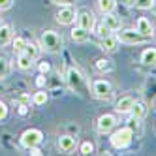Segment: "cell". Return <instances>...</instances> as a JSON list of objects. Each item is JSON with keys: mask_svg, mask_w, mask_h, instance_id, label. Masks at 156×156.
I'll return each instance as SVG.
<instances>
[{"mask_svg": "<svg viewBox=\"0 0 156 156\" xmlns=\"http://www.w3.org/2000/svg\"><path fill=\"white\" fill-rule=\"evenodd\" d=\"M66 83H68V87L72 88L73 92H77L79 96L87 98L88 96V85H87V79L85 75L75 68V66H72V68H68V72H66Z\"/></svg>", "mask_w": 156, "mask_h": 156, "instance_id": "obj_1", "label": "cell"}, {"mask_svg": "<svg viewBox=\"0 0 156 156\" xmlns=\"http://www.w3.org/2000/svg\"><path fill=\"white\" fill-rule=\"evenodd\" d=\"M62 43H64L62 36L55 30H43V34L40 38V47L45 49L47 53H58L62 49Z\"/></svg>", "mask_w": 156, "mask_h": 156, "instance_id": "obj_2", "label": "cell"}, {"mask_svg": "<svg viewBox=\"0 0 156 156\" xmlns=\"http://www.w3.org/2000/svg\"><path fill=\"white\" fill-rule=\"evenodd\" d=\"M109 139H111V145L115 149H126V147H130V143L133 139V130L130 126H122V128H119L111 133Z\"/></svg>", "mask_w": 156, "mask_h": 156, "instance_id": "obj_3", "label": "cell"}, {"mask_svg": "<svg viewBox=\"0 0 156 156\" xmlns=\"http://www.w3.org/2000/svg\"><path fill=\"white\" fill-rule=\"evenodd\" d=\"M117 38L120 43H126V45H141V43L149 40L136 28H122L120 32H117Z\"/></svg>", "mask_w": 156, "mask_h": 156, "instance_id": "obj_4", "label": "cell"}, {"mask_svg": "<svg viewBox=\"0 0 156 156\" xmlns=\"http://www.w3.org/2000/svg\"><path fill=\"white\" fill-rule=\"evenodd\" d=\"M92 96L107 102V100L113 98V87L105 79H96V81H92Z\"/></svg>", "mask_w": 156, "mask_h": 156, "instance_id": "obj_5", "label": "cell"}, {"mask_svg": "<svg viewBox=\"0 0 156 156\" xmlns=\"http://www.w3.org/2000/svg\"><path fill=\"white\" fill-rule=\"evenodd\" d=\"M41 141H43V132L38 130V128H28L21 133V145H23L25 149L38 147Z\"/></svg>", "mask_w": 156, "mask_h": 156, "instance_id": "obj_6", "label": "cell"}, {"mask_svg": "<svg viewBox=\"0 0 156 156\" xmlns=\"http://www.w3.org/2000/svg\"><path fill=\"white\" fill-rule=\"evenodd\" d=\"M57 23L58 25H64V27H70L73 21L77 19V13H75V9L73 6H60V9L57 12Z\"/></svg>", "mask_w": 156, "mask_h": 156, "instance_id": "obj_7", "label": "cell"}, {"mask_svg": "<svg viewBox=\"0 0 156 156\" xmlns=\"http://www.w3.org/2000/svg\"><path fill=\"white\" fill-rule=\"evenodd\" d=\"M115 126H117V117L111 115V113L102 115V117L98 119V122H96V128H98L100 133H109Z\"/></svg>", "mask_w": 156, "mask_h": 156, "instance_id": "obj_8", "label": "cell"}, {"mask_svg": "<svg viewBox=\"0 0 156 156\" xmlns=\"http://www.w3.org/2000/svg\"><path fill=\"white\" fill-rule=\"evenodd\" d=\"M77 27H81V28H85V30H88V32H92L94 30V27H96V19H94V15L90 13V12H87V9H83V12H79L77 13Z\"/></svg>", "mask_w": 156, "mask_h": 156, "instance_id": "obj_9", "label": "cell"}, {"mask_svg": "<svg viewBox=\"0 0 156 156\" xmlns=\"http://www.w3.org/2000/svg\"><path fill=\"white\" fill-rule=\"evenodd\" d=\"M100 49H102L104 53H115L119 49V38H117V34L111 32L109 36L102 38V41H100Z\"/></svg>", "mask_w": 156, "mask_h": 156, "instance_id": "obj_10", "label": "cell"}, {"mask_svg": "<svg viewBox=\"0 0 156 156\" xmlns=\"http://www.w3.org/2000/svg\"><path fill=\"white\" fill-rule=\"evenodd\" d=\"M57 145H58V149L62 152H72L75 149V145H77V139H75V136H72V133H64V136L58 137Z\"/></svg>", "mask_w": 156, "mask_h": 156, "instance_id": "obj_11", "label": "cell"}, {"mask_svg": "<svg viewBox=\"0 0 156 156\" xmlns=\"http://www.w3.org/2000/svg\"><path fill=\"white\" fill-rule=\"evenodd\" d=\"M136 30H139L143 36H147L149 40L154 36V27H152V23L147 19V17H139L137 21H136Z\"/></svg>", "mask_w": 156, "mask_h": 156, "instance_id": "obj_12", "label": "cell"}, {"mask_svg": "<svg viewBox=\"0 0 156 156\" xmlns=\"http://www.w3.org/2000/svg\"><path fill=\"white\" fill-rule=\"evenodd\" d=\"M133 102H136V98H133V96H122V98H119V100H117V104H115V111H117V113H120V115L130 113Z\"/></svg>", "mask_w": 156, "mask_h": 156, "instance_id": "obj_13", "label": "cell"}, {"mask_svg": "<svg viewBox=\"0 0 156 156\" xmlns=\"http://www.w3.org/2000/svg\"><path fill=\"white\" fill-rule=\"evenodd\" d=\"M132 117L133 119H137V120H143L145 117H147V113H149V107H147V104L145 102H139V100H136L133 102V105H132Z\"/></svg>", "mask_w": 156, "mask_h": 156, "instance_id": "obj_14", "label": "cell"}, {"mask_svg": "<svg viewBox=\"0 0 156 156\" xmlns=\"http://www.w3.org/2000/svg\"><path fill=\"white\" fill-rule=\"evenodd\" d=\"M70 36H72V40L75 43H85V41L90 40V32L81 28V27H75V28H72V34Z\"/></svg>", "mask_w": 156, "mask_h": 156, "instance_id": "obj_15", "label": "cell"}, {"mask_svg": "<svg viewBox=\"0 0 156 156\" xmlns=\"http://www.w3.org/2000/svg\"><path fill=\"white\" fill-rule=\"evenodd\" d=\"M13 40V28L12 25H0V47L8 45Z\"/></svg>", "mask_w": 156, "mask_h": 156, "instance_id": "obj_16", "label": "cell"}, {"mask_svg": "<svg viewBox=\"0 0 156 156\" xmlns=\"http://www.w3.org/2000/svg\"><path fill=\"white\" fill-rule=\"evenodd\" d=\"M102 23L104 25H107L111 30H113V32H117V30H120V17H117L113 12H111V13H104V19H102Z\"/></svg>", "mask_w": 156, "mask_h": 156, "instance_id": "obj_17", "label": "cell"}, {"mask_svg": "<svg viewBox=\"0 0 156 156\" xmlns=\"http://www.w3.org/2000/svg\"><path fill=\"white\" fill-rule=\"evenodd\" d=\"M32 66H34V60H32L27 53H19L17 55V68L19 70L28 72V70H32Z\"/></svg>", "mask_w": 156, "mask_h": 156, "instance_id": "obj_18", "label": "cell"}, {"mask_svg": "<svg viewBox=\"0 0 156 156\" xmlns=\"http://www.w3.org/2000/svg\"><path fill=\"white\" fill-rule=\"evenodd\" d=\"M141 62L145 66H156V47H147L141 53Z\"/></svg>", "mask_w": 156, "mask_h": 156, "instance_id": "obj_19", "label": "cell"}, {"mask_svg": "<svg viewBox=\"0 0 156 156\" xmlns=\"http://www.w3.org/2000/svg\"><path fill=\"white\" fill-rule=\"evenodd\" d=\"M115 8H117V0H98V9L102 15L115 12Z\"/></svg>", "mask_w": 156, "mask_h": 156, "instance_id": "obj_20", "label": "cell"}, {"mask_svg": "<svg viewBox=\"0 0 156 156\" xmlns=\"http://www.w3.org/2000/svg\"><path fill=\"white\" fill-rule=\"evenodd\" d=\"M49 100V94L43 90V88H38V90L34 92V96H32V104L34 105H45Z\"/></svg>", "mask_w": 156, "mask_h": 156, "instance_id": "obj_21", "label": "cell"}, {"mask_svg": "<svg viewBox=\"0 0 156 156\" xmlns=\"http://www.w3.org/2000/svg\"><path fill=\"white\" fill-rule=\"evenodd\" d=\"M23 53H27L32 60H36V58L40 57V53H41V47L38 45V43H32V41H30V43H27V47H25Z\"/></svg>", "mask_w": 156, "mask_h": 156, "instance_id": "obj_22", "label": "cell"}, {"mask_svg": "<svg viewBox=\"0 0 156 156\" xmlns=\"http://www.w3.org/2000/svg\"><path fill=\"white\" fill-rule=\"evenodd\" d=\"M94 68L98 72H111V70H113V62H111L109 58H98L94 62Z\"/></svg>", "mask_w": 156, "mask_h": 156, "instance_id": "obj_23", "label": "cell"}, {"mask_svg": "<svg viewBox=\"0 0 156 156\" xmlns=\"http://www.w3.org/2000/svg\"><path fill=\"white\" fill-rule=\"evenodd\" d=\"M27 43H28V41H27L25 38H21V36H17V38H13V40H12V45H13V51H15L17 55L25 51V47H27Z\"/></svg>", "mask_w": 156, "mask_h": 156, "instance_id": "obj_24", "label": "cell"}, {"mask_svg": "<svg viewBox=\"0 0 156 156\" xmlns=\"http://www.w3.org/2000/svg\"><path fill=\"white\" fill-rule=\"evenodd\" d=\"M9 73V60L6 57H0V81L6 79Z\"/></svg>", "mask_w": 156, "mask_h": 156, "instance_id": "obj_25", "label": "cell"}, {"mask_svg": "<svg viewBox=\"0 0 156 156\" xmlns=\"http://www.w3.org/2000/svg\"><path fill=\"white\" fill-rule=\"evenodd\" d=\"M94 30H96V34H98L100 38H105V36H109L111 32H113V30H111V28H109L107 25H104V23L96 25V27H94Z\"/></svg>", "mask_w": 156, "mask_h": 156, "instance_id": "obj_26", "label": "cell"}, {"mask_svg": "<svg viewBox=\"0 0 156 156\" xmlns=\"http://www.w3.org/2000/svg\"><path fill=\"white\" fill-rule=\"evenodd\" d=\"M79 152L85 154V156H87V154H92V152H94V143H92V141H83L81 147H79Z\"/></svg>", "mask_w": 156, "mask_h": 156, "instance_id": "obj_27", "label": "cell"}, {"mask_svg": "<svg viewBox=\"0 0 156 156\" xmlns=\"http://www.w3.org/2000/svg\"><path fill=\"white\" fill-rule=\"evenodd\" d=\"M152 2H154V0H136V8H139V9H151Z\"/></svg>", "mask_w": 156, "mask_h": 156, "instance_id": "obj_28", "label": "cell"}, {"mask_svg": "<svg viewBox=\"0 0 156 156\" xmlns=\"http://www.w3.org/2000/svg\"><path fill=\"white\" fill-rule=\"evenodd\" d=\"M15 0H0V12H6V9H9L13 6Z\"/></svg>", "mask_w": 156, "mask_h": 156, "instance_id": "obj_29", "label": "cell"}, {"mask_svg": "<svg viewBox=\"0 0 156 156\" xmlns=\"http://www.w3.org/2000/svg\"><path fill=\"white\" fill-rule=\"evenodd\" d=\"M38 70H40V73H49L51 72V64L49 62H40L38 64Z\"/></svg>", "mask_w": 156, "mask_h": 156, "instance_id": "obj_30", "label": "cell"}, {"mask_svg": "<svg viewBox=\"0 0 156 156\" xmlns=\"http://www.w3.org/2000/svg\"><path fill=\"white\" fill-rule=\"evenodd\" d=\"M6 117H8V105H6V102L0 100V120H4Z\"/></svg>", "mask_w": 156, "mask_h": 156, "instance_id": "obj_31", "label": "cell"}, {"mask_svg": "<svg viewBox=\"0 0 156 156\" xmlns=\"http://www.w3.org/2000/svg\"><path fill=\"white\" fill-rule=\"evenodd\" d=\"M53 2L57 4V6H73L77 0H53Z\"/></svg>", "mask_w": 156, "mask_h": 156, "instance_id": "obj_32", "label": "cell"}, {"mask_svg": "<svg viewBox=\"0 0 156 156\" xmlns=\"http://www.w3.org/2000/svg\"><path fill=\"white\" fill-rule=\"evenodd\" d=\"M17 104L30 105V96H27V94H21V96H19V100H17Z\"/></svg>", "mask_w": 156, "mask_h": 156, "instance_id": "obj_33", "label": "cell"}, {"mask_svg": "<svg viewBox=\"0 0 156 156\" xmlns=\"http://www.w3.org/2000/svg\"><path fill=\"white\" fill-rule=\"evenodd\" d=\"M36 85H38L40 88H41L43 85H45V77H43V73H40V75H38V79H36Z\"/></svg>", "mask_w": 156, "mask_h": 156, "instance_id": "obj_34", "label": "cell"}, {"mask_svg": "<svg viewBox=\"0 0 156 156\" xmlns=\"http://www.w3.org/2000/svg\"><path fill=\"white\" fill-rule=\"evenodd\" d=\"M28 151H30V154H34V156H40V154H41V151H40L38 147H30Z\"/></svg>", "mask_w": 156, "mask_h": 156, "instance_id": "obj_35", "label": "cell"}, {"mask_svg": "<svg viewBox=\"0 0 156 156\" xmlns=\"http://www.w3.org/2000/svg\"><path fill=\"white\" fill-rule=\"evenodd\" d=\"M124 6H136V0H120Z\"/></svg>", "mask_w": 156, "mask_h": 156, "instance_id": "obj_36", "label": "cell"}, {"mask_svg": "<svg viewBox=\"0 0 156 156\" xmlns=\"http://www.w3.org/2000/svg\"><path fill=\"white\" fill-rule=\"evenodd\" d=\"M151 9H152V13L156 15V0H154V2H152V6H151Z\"/></svg>", "mask_w": 156, "mask_h": 156, "instance_id": "obj_37", "label": "cell"}, {"mask_svg": "<svg viewBox=\"0 0 156 156\" xmlns=\"http://www.w3.org/2000/svg\"><path fill=\"white\" fill-rule=\"evenodd\" d=\"M152 105H154V109H156V98H154V102H152Z\"/></svg>", "mask_w": 156, "mask_h": 156, "instance_id": "obj_38", "label": "cell"}, {"mask_svg": "<svg viewBox=\"0 0 156 156\" xmlns=\"http://www.w3.org/2000/svg\"><path fill=\"white\" fill-rule=\"evenodd\" d=\"M154 36H156V28H154Z\"/></svg>", "mask_w": 156, "mask_h": 156, "instance_id": "obj_39", "label": "cell"}]
</instances>
